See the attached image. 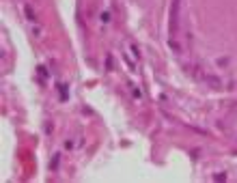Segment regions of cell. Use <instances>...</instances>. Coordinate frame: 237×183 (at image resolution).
<instances>
[{
	"mask_svg": "<svg viewBox=\"0 0 237 183\" xmlns=\"http://www.w3.org/2000/svg\"><path fill=\"white\" fill-rule=\"evenodd\" d=\"M60 95L67 97V86H65V84H60Z\"/></svg>",
	"mask_w": 237,
	"mask_h": 183,
	"instance_id": "obj_2",
	"label": "cell"
},
{
	"mask_svg": "<svg viewBox=\"0 0 237 183\" xmlns=\"http://www.w3.org/2000/svg\"><path fill=\"white\" fill-rule=\"evenodd\" d=\"M179 2L181 0H172V7H170V32L177 30V20H179Z\"/></svg>",
	"mask_w": 237,
	"mask_h": 183,
	"instance_id": "obj_1",
	"label": "cell"
}]
</instances>
